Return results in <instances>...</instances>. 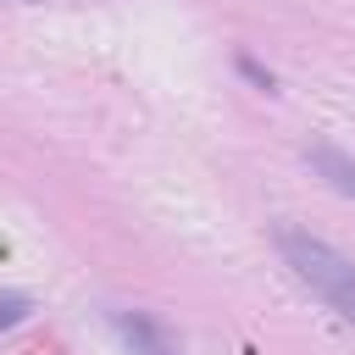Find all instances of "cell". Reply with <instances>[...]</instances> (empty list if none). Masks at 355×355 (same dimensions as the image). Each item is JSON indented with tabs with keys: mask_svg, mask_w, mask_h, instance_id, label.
Listing matches in <instances>:
<instances>
[{
	"mask_svg": "<svg viewBox=\"0 0 355 355\" xmlns=\"http://www.w3.org/2000/svg\"><path fill=\"white\" fill-rule=\"evenodd\" d=\"M272 244H277V255H283V266L338 316V322H349L355 327V261L344 255V250H333L327 239H316V233H305V227H277L272 233Z\"/></svg>",
	"mask_w": 355,
	"mask_h": 355,
	"instance_id": "obj_1",
	"label": "cell"
},
{
	"mask_svg": "<svg viewBox=\"0 0 355 355\" xmlns=\"http://www.w3.org/2000/svg\"><path fill=\"white\" fill-rule=\"evenodd\" d=\"M305 166L327 183V189H338V194H349L355 200V155H344L338 144H305Z\"/></svg>",
	"mask_w": 355,
	"mask_h": 355,
	"instance_id": "obj_2",
	"label": "cell"
},
{
	"mask_svg": "<svg viewBox=\"0 0 355 355\" xmlns=\"http://www.w3.org/2000/svg\"><path fill=\"white\" fill-rule=\"evenodd\" d=\"M116 327L128 333V338H139V355H166V344H161V333L144 322V316H116Z\"/></svg>",
	"mask_w": 355,
	"mask_h": 355,
	"instance_id": "obj_3",
	"label": "cell"
},
{
	"mask_svg": "<svg viewBox=\"0 0 355 355\" xmlns=\"http://www.w3.org/2000/svg\"><path fill=\"white\" fill-rule=\"evenodd\" d=\"M22 316H28V300H22V294H6V300H0V327H11V322H22Z\"/></svg>",
	"mask_w": 355,
	"mask_h": 355,
	"instance_id": "obj_4",
	"label": "cell"
},
{
	"mask_svg": "<svg viewBox=\"0 0 355 355\" xmlns=\"http://www.w3.org/2000/svg\"><path fill=\"white\" fill-rule=\"evenodd\" d=\"M239 67H244V72H250V78H255V83H261V89H272V72H266V67H255V61H250V55H239Z\"/></svg>",
	"mask_w": 355,
	"mask_h": 355,
	"instance_id": "obj_5",
	"label": "cell"
},
{
	"mask_svg": "<svg viewBox=\"0 0 355 355\" xmlns=\"http://www.w3.org/2000/svg\"><path fill=\"white\" fill-rule=\"evenodd\" d=\"M28 6H39V0H28Z\"/></svg>",
	"mask_w": 355,
	"mask_h": 355,
	"instance_id": "obj_6",
	"label": "cell"
}]
</instances>
